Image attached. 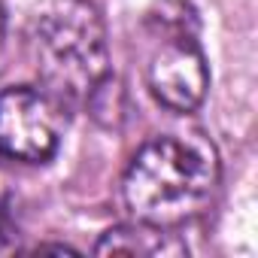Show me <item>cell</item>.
I'll return each mask as SVG.
<instances>
[{
	"instance_id": "52a82bcc",
	"label": "cell",
	"mask_w": 258,
	"mask_h": 258,
	"mask_svg": "<svg viewBox=\"0 0 258 258\" xmlns=\"http://www.w3.org/2000/svg\"><path fill=\"white\" fill-rule=\"evenodd\" d=\"M4 34H7V13L0 7V46H4Z\"/></svg>"
},
{
	"instance_id": "277c9868",
	"label": "cell",
	"mask_w": 258,
	"mask_h": 258,
	"mask_svg": "<svg viewBox=\"0 0 258 258\" xmlns=\"http://www.w3.org/2000/svg\"><path fill=\"white\" fill-rule=\"evenodd\" d=\"M64 134V106L43 88L10 85L0 91V155L13 161H49Z\"/></svg>"
},
{
	"instance_id": "5b68a950",
	"label": "cell",
	"mask_w": 258,
	"mask_h": 258,
	"mask_svg": "<svg viewBox=\"0 0 258 258\" xmlns=\"http://www.w3.org/2000/svg\"><path fill=\"white\" fill-rule=\"evenodd\" d=\"M97 255H146V258H167V255H185L188 246L170 234V228L146 225V222H131V225H118L109 228L97 246Z\"/></svg>"
},
{
	"instance_id": "7a4b0ae2",
	"label": "cell",
	"mask_w": 258,
	"mask_h": 258,
	"mask_svg": "<svg viewBox=\"0 0 258 258\" xmlns=\"http://www.w3.org/2000/svg\"><path fill=\"white\" fill-rule=\"evenodd\" d=\"M40 85L64 109L94 103L109 79L106 28L88 0H40L25 25Z\"/></svg>"
},
{
	"instance_id": "8992f818",
	"label": "cell",
	"mask_w": 258,
	"mask_h": 258,
	"mask_svg": "<svg viewBox=\"0 0 258 258\" xmlns=\"http://www.w3.org/2000/svg\"><path fill=\"white\" fill-rule=\"evenodd\" d=\"M22 243V216H19V191L10 173L0 167V255L19 252Z\"/></svg>"
},
{
	"instance_id": "6da1fadb",
	"label": "cell",
	"mask_w": 258,
	"mask_h": 258,
	"mask_svg": "<svg viewBox=\"0 0 258 258\" xmlns=\"http://www.w3.org/2000/svg\"><path fill=\"white\" fill-rule=\"evenodd\" d=\"M219 152L201 131L161 134L137 149L121 176V204L137 222L179 228L204 216L219 188Z\"/></svg>"
},
{
	"instance_id": "3957f363",
	"label": "cell",
	"mask_w": 258,
	"mask_h": 258,
	"mask_svg": "<svg viewBox=\"0 0 258 258\" xmlns=\"http://www.w3.org/2000/svg\"><path fill=\"white\" fill-rule=\"evenodd\" d=\"M146 31L155 40L146 64L152 97L170 112H195L210 85L207 58L198 43V13L185 0H158L146 13Z\"/></svg>"
}]
</instances>
